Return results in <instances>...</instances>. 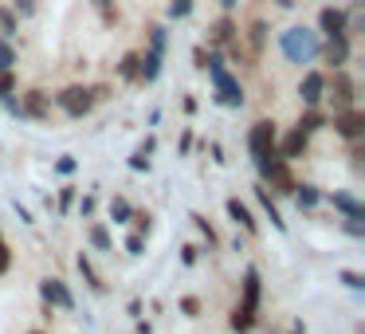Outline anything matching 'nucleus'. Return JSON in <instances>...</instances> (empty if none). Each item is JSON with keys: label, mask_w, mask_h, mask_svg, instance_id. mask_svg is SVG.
I'll return each mask as SVG.
<instances>
[{"label": "nucleus", "mask_w": 365, "mask_h": 334, "mask_svg": "<svg viewBox=\"0 0 365 334\" xmlns=\"http://www.w3.org/2000/svg\"><path fill=\"white\" fill-rule=\"evenodd\" d=\"M255 169H259V181L267 185L271 193H279V197H291L294 185H299V177H294L291 161H287L279 150H267L263 158H255Z\"/></svg>", "instance_id": "f257e3e1"}, {"label": "nucleus", "mask_w": 365, "mask_h": 334, "mask_svg": "<svg viewBox=\"0 0 365 334\" xmlns=\"http://www.w3.org/2000/svg\"><path fill=\"white\" fill-rule=\"evenodd\" d=\"M279 48H283V56L291 59V64H314L318 59V48H322V36L318 32H310V28H302V24H294V28H287L283 36H279Z\"/></svg>", "instance_id": "f03ea898"}, {"label": "nucleus", "mask_w": 365, "mask_h": 334, "mask_svg": "<svg viewBox=\"0 0 365 334\" xmlns=\"http://www.w3.org/2000/svg\"><path fill=\"white\" fill-rule=\"evenodd\" d=\"M51 106H56V111H63L71 122H83V118H87V114L95 111L98 103H95V95H91L87 83H67V87L59 91L56 98H51Z\"/></svg>", "instance_id": "7ed1b4c3"}, {"label": "nucleus", "mask_w": 365, "mask_h": 334, "mask_svg": "<svg viewBox=\"0 0 365 334\" xmlns=\"http://www.w3.org/2000/svg\"><path fill=\"white\" fill-rule=\"evenodd\" d=\"M322 103L330 106V114L357 106V79L346 71V67H338V71L326 75V98H322Z\"/></svg>", "instance_id": "20e7f679"}, {"label": "nucleus", "mask_w": 365, "mask_h": 334, "mask_svg": "<svg viewBox=\"0 0 365 334\" xmlns=\"http://www.w3.org/2000/svg\"><path fill=\"white\" fill-rule=\"evenodd\" d=\"M16 118L24 122H51V95L43 87H28L16 98Z\"/></svg>", "instance_id": "39448f33"}, {"label": "nucleus", "mask_w": 365, "mask_h": 334, "mask_svg": "<svg viewBox=\"0 0 365 334\" xmlns=\"http://www.w3.org/2000/svg\"><path fill=\"white\" fill-rule=\"evenodd\" d=\"M275 142H279V122L275 118H255L252 126H247V153H252V161L263 158L267 150H275Z\"/></svg>", "instance_id": "423d86ee"}, {"label": "nucleus", "mask_w": 365, "mask_h": 334, "mask_svg": "<svg viewBox=\"0 0 365 334\" xmlns=\"http://www.w3.org/2000/svg\"><path fill=\"white\" fill-rule=\"evenodd\" d=\"M326 130H334L341 142H361V138H365V111H361V106H349V111L330 114V126H326Z\"/></svg>", "instance_id": "0eeeda50"}, {"label": "nucleus", "mask_w": 365, "mask_h": 334, "mask_svg": "<svg viewBox=\"0 0 365 334\" xmlns=\"http://www.w3.org/2000/svg\"><path fill=\"white\" fill-rule=\"evenodd\" d=\"M318 59L326 64V71H338V67H346L349 59H354V36H330V40H322Z\"/></svg>", "instance_id": "6e6552de"}, {"label": "nucleus", "mask_w": 365, "mask_h": 334, "mask_svg": "<svg viewBox=\"0 0 365 334\" xmlns=\"http://www.w3.org/2000/svg\"><path fill=\"white\" fill-rule=\"evenodd\" d=\"M240 40H244V48H247V56H252V64L259 67L263 51H267V40H271L267 20H263V16H252V20H247V28H240Z\"/></svg>", "instance_id": "1a4fd4ad"}, {"label": "nucleus", "mask_w": 365, "mask_h": 334, "mask_svg": "<svg viewBox=\"0 0 365 334\" xmlns=\"http://www.w3.org/2000/svg\"><path fill=\"white\" fill-rule=\"evenodd\" d=\"M232 36H240V20H236V12H220V16L208 20V28H205V48H224V44H228Z\"/></svg>", "instance_id": "9d476101"}, {"label": "nucleus", "mask_w": 365, "mask_h": 334, "mask_svg": "<svg viewBox=\"0 0 365 334\" xmlns=\"http://www.w3.org/2000/svg\"><path fill=\"white\" fill-rule=\"evenodd\" d=\"M318 36H322V40H330V36H349L346 9H341V4H322V9H318Z\"/></svg>", "instance_id": "9b49d317"}, {"label": "nucleus", "mask_w": 365, "mask_h": 334, "mask_svg": "<svg viewBox=\"0 0 365 334\" xmlns=\"http://www.w3.org/2000/svg\"><path fill=\"white\" fill-rule=\"evenodd\" d=\"M322 98H326V71H302V79H299V103L302 106H322Z\"/></svg>", "instance_id": "f8f14e48"}, {"label": "nucleus", "mask_w": 365, "mask_h": 334, "mask_svg": "<svg viewBox=\"0 0 365 334\" xmlns=\"http://www.w3.org/2000/svg\"><path fill=\"white\" fill-rule=\"evenodd\" d=\"M275 150L283 153L287 161H299V158H307V153H310V134H307V130H299V126H291L287 134H279Z\"/></svg>", "instance_id": "ddd939ff"}, {"label": "nucleus", "mask_w": 365, "mask_h": 334, "mask_svg": "<svg viewBox=\"0 0 365 334\" xmlns=\"http://www.w3.org/2000/svg\"><path fill=\"white\" fill-rule=\"evenodd\" d=\"M40 295H43V303H48V307H59V310H75V295L67 291V283H63V279H56V275L40 279Z\"/></svg>", "instance_id": "4468645a"}, {"label": "nucleus", "mask_w": 365, "mask_h": 334, "mask_svg": "<svg viewBox=\"0 0 365 334\" xmlns=\"http://www.w3.org/2000/svg\"><path fill=\"white\" fill-rule=\"evenodd\" d=\"M224 208H228L232 224H236V228H244L247 236H255V232H259V221H255L252 205H244V201H240V197H228V201H224Z\"/></svg>", "instance_id": "2eb2a0df"}, {"label": "nucleus", "mask_w": 365, "mask_h": 334, "mask_svg": "<svg viewBox=\"0 0 365 334\" xmlns=\"http://www.w3.org/2000/svg\"><path fill=\"white\" fill-rule=\"evenodd\" d=\"M259 295H263V279H259V268L247 263L244 268V287H240V303L252 310H259Z\"/></svg>", "instance_id": "dca6fc26"}, {"label": "nucleus", "mask_w": 365, "mask_h": 334, "mask_svg": "<svg viewBox=\"0 0 365 334\" xmlns=\"http://www.w3.org/2000/svg\"><path fill=\"white\" fill-rule=\"evenodd\" d=\"M161 67H165V56H158V51L145 48L142 51V67H138V83H142V87H153V83L161 79Z\"/></svg>", "instance_id": "f3484780"}, {"label": "nucleus", "mask_w": 365, "mask_h": 334, "mask_svg": "<svg viewBox=\"0 0 365 334\" xmlns=\"http://www.w3.org/2000/svg\"><path fill=\"white\" fill-rule=\"evenodd\" d=\"M322 201H330V205L338 208L346 221H365V205H361L357 197H349V193H330V197L322 193Z\"/></svg>", "instance_id": "a211bd4d"}, {"label": "nucleus", "mask_w": 365, "mask_h": 334, "mask_svg": "<svg viewBox=\"0 0 365 334\" xmlns=\"http://www.w3.org/2000/svg\"><path fill=\"white\" fill-rule=\"evenodd\" d=\"M299 130H307L310 138L318 134V130H326L330 126V114L322 111V106H302V114H299V122H294Z\"/></svg>", "instance_id": "6ab92c4d"}, {"label": "nucleus", "mask_w": 365, "mask_h": 334, "mask_svg": "<svg viewBox=\"0 0 365 334\" xmlns=\"http://www.w3.org/2000/svg\"><path fill=\"white\" fill-rule=\"evenodd\" d=\"M255 201H259V205H263V213H267V221L275 224L279 232H287V221H283V213H279L275 197H271V189H267V185H263V181L255 185Z\"/></svg>", "instance_id": "aec40b11"}, {"label": "nucleus", "mask_w": 365, "mask_h": 334, "mask_svg": "<svg viewBox=\"0 0 365 334\" xmlns=\"http://www.w3.org/2000/svg\"><path fill=\"white\" fill-rule=\"evenodd\" d=\"M255 318H259V310H252V307H244V303H236V307H232L228 326H232L236 334H252V330H255Z\"/></svg>", "instance_id": "412c9836"}, {"label": "nucleus", "mask_w": 365, "mask_h": 334, "mask_svg": "<svg viewBox=\"0 0 365 334\" xmlns=\"http://www.w3.org/2000/svg\"><path fill=\"white\" fill-rule=\"evenodd\" d=\"M291 197H294V205H299V208H307V213H310V208H318V205H322V189H318V185H310V181H299V185H294V193H291Z\"/></svg>", "instance_id": "4be33fe9"}, {"label": "nucleus", "mask_w": 365, "mask_h": 334, "mask_svg": "<svg viewBox=\"0 0 365 334\" xmlns=\"http://www.w3.org/2000/svg\"><path fill=\"white\" fill-rule=\"evenodd\" d=\"M138 67H142V51H126V56L114 64V75L122 83H138Z\"/></svg>", "instance_id": "5701e85b"}, {"label": "nucleus", "mask_w": 365, "mask_h": 334, "mask_svg": "<svg viewBox=\"0 0 365 334\" xmlns=\"http://www.w3.org/2000/svg\"><path fill=\"white\" fill-rule=\"evenodd\" d=\"M16 36H20V16L9 4H0V40H16Z\"/></svg>", "instance_id": "b1692460"}, {"label": "nucleus", "mask_w": 365, "mask_h": 334, "mask_svg": "<svg viewBox=\"0 0 365 334\" xmlns=\"http://www.w3.org/2000/svg\"><path fill=\"white\" fill-rule=\"evenodd\" d=\"M165 44H169V28L165 24H150V28H145V48H150V51L165 56Z\"/></svg>", "instance_id": "393cba45"}, {"label": "nucleus", "mask_w": 365, "mask_h": 334, "mask_svg": "<svg viewBox=\"0 0 365 334\" xmlns=\"http://www.w3.org/2000/svg\"><path fill=\"white\" fill-rule=\"evenodd\" d=\"M91 9L98 12V20H103V28H114L122 20V12H118V4L114 0H91Z\"/></svg>", "instance_id": "a878e982"}, {"label": "nucleus", "mask_w": 365, "mask_h": 334, "mask_svg": "<svg viewBox=\"0 0 365 334\" xmlns=\"http://www.w3.org/2000/svg\"><path fill=\"white\" fill-rule=\"evenodd\" d=\"M87 240H91V248H98V252H114V240H110V228H106V224H91Z\"/></svg>", "instance_id": "bb28decb"}, {"label": "nucleus", "mask_w": 365, "mask_h": 334, "mask_svg": "<svg viewBox=\"0 0 365 334\" xmlns=\"http://www.w3.org/2000/svg\"><path fill=\"white\" fill-rule=\"evenodd\" d=\"M75 263H79V275L87 279V287H91V291H95V295H103V291H106V283H103V279H98L95 263H91L87 255H79V260H75Z\"/></svg>", "instance_id": "cd10ccee"}, {"label": "nucleus", "mask_w": 365, "mask_h": 334, "mask_svg": "<svg viewBox=\"0 0 365 334\" xmlns=\"http://www.w3.org/2000/svg\"><path fill=\"white\" fill-rule=\"evenodd\" d=\"M192 9H197V0H169L165 16L173 20V24H181V20H189V16H192Z\"/></svg>", "instance_id": "c85d7f7f"}, {"label": "nucleus", "mask_w": 365, "mask_h": 334, "mask_svg": "<svg viewBox=\"0 0 365 334\" xmlns=\"http://www.w3.org/2000/svg\"><path fill=\"white\" fill-rule=\"evenodd\" d=\"M130 216H134V205H130L126 197H110V221L114 224H130Z\"/></svg>", "instance_id": "c756f323"}, {"label": "nucleus", "mask_w": 365, "mask_h": 334, "mask_svg": "<svg viewBox=\"0 0 365 334\" xmlns=\"http://www.w3.org/2000/svg\"><path fill=\"white\" fill-rule=\"evenodd\" d=\"M16 64H20V56L12 48V40H0V71H16Z\"/></svg>", "instance_id": "7c9ffc66"}, {"label": "nucleus", "mask_w": 365, "mask_h": 334, "mask_svg": "<svg viewBox=\"0 0 365 334\" xmlns=\"http://www.w3.org/2000/svg\"><path fill=\"white\" fill-rule=\"evenodd\" d=\"M189 221H192V224H197V228H200V236H205V240H208V248H216V244H220V236H216V228H212V224H208V216H200V213H192V216H189Z\"/></svg>", "instance_id": "2f4dec72"}, {"label": "nucleus", "mask_w": 365, "mask_h": 334, "mask_svg": "<svg viewBox=\"0 0 365 334\" xmlns=\"http://www.w3.org/2000/svg\"><path fill=\"white\" fill-rule=\"evenodd\" d=\"M75 201H79V189H75V185H63V193L56 197V213H71Z\"/></svg>", "instance_id": "473e14b6"}, {"label": "nucleus", "mask_w": 365, "mask_h": 334, "mask_svg": "<svg viewBox=\"0 0 365 334\" xmlns=\"http://www.w3.org/2000/svg\"><path fill=\"white\" fill-rule=\"evenodd\" d=\"M130 224H134V232H138V236H150V228H153V216H150V213H138V208H134V216H130Z\"/></svg>", "instance_id": "72a5a7b5"}, {"label": "nucleus", "mask_w": 365, "mask_h": 334, "mask_svg": "<svg viewBox=\"0 0 365 334\" xmlns=\"http://www.w3.org/2000/svg\"><path fill=\"white\" fill-rule=\"evenodd\" d=\"M9 9L16 12L20 20H32L36 16V0H9Z\"/></svg>", "instance_id": "f704fd0d"}, {"label": "nucleus", "mask_w": 365, "mask_h": 334, "mask_svg": "<svg viewBox=\"0 0 365 334\" xmlns=\"http://www.w3.org/2000/svg\"><path fill=\"white\" fill-rule=\"evenodd\" d=\"M16 95V71H0V98Z\"/></svg>", "instance_id": "c9c22d12"}, {"label": "nucleus", "mask_w": 365, "mask_h": 334, "mask_svg": "<svg viewBox=\"0 0 365 334\" xmlns=\"http://www.w3.org/2000/svg\"><path fill=\"white\" fill-rule=\"evenodd\" d=\"M338 279L349 287V291H361V287H365V275H361V271H341Z\"/></svg>", "instance_id": "e433bc0d"}, {"label": "nucleus", "mask_w": 365, "mask_h": 334, "mask_svg": "<svg viewBox=\"0 0 365 334\" xmlns=\"http://www.w3.org/2000/svg\"><path fill=\"white\" fill-rule=\"evenodd\" d=\"M9 268H12V248H9V240L0 236V275H9Z\"/></svg>", "instance_id": "4c0bfd02"}, {"label": "nucleus", "mask_w": 365, "mask_h": 334, "mask_svg": "<svg viewBox=\"0 0 365 334\" xmlns=\"http://www.w3.org/2000/svg\"><path fill=\"white\" fill-rule=\"evenodd\" d=\"M75 166H79V161H75L71 153H63V158L56 161V173H59V177H71V173H75Z\"/></svg>", "instance_id": "58836bf2"}, {"label": "nucleus", "mask_w": 365, "mask_h": 334, "mask_svg": "<svg viewBox=\"0 0 365 334\" xmlns=\"http://www.w3.org/2000/svg\"><path fill=\"white\" fill-rule=\"evenodd\" d=\"M181 310H185L189 318H200V299H197V295H185V299H181Z\"/></svg>", "instance_id": "ea45409f"}, {"label": "nucleus", "mask_w": 365, "mask_h": 334, "mask_svg": "<svg viewBox=\"0 0 365 334\" xmlns=\"http://www.w3.org/2000/svg\"><path fill=\"white\" fill-rule=\"evenodd\" d=\"M192 67H197V71H205V67H208V48H205V44L192 48Z\"/></svg>", "instance_id": "a19ab883"}, {"label": "nucleus", "mask_w": 365, "mask_h": 334, "mask_svg": "<svg viewBox=\"0 0 365 334\" xmlns=\"http://www.w3.org/2000/svg\"><path fill=\"white\" fill-rule=\"evenodd\" d=\"M341 232H349L354 240L365 236V221H341Z\"/></svg>", "instance_id": "79ce46f5"}, {"label": "nucleus", "mask_w": 365, "mask_h": 334, "mask_svg": "<svg viewBox=\"0 0 365 334\" xmlns=\"http://www.w3.org/2000/svg\"><path fill=\"white\" fill-rule=\"evenodd\" d=\"M142 248H145V236L130 232V236H126V252H130V255H142Z\"/></svg>", "instance_id": "37998d69"}, {"label": "nucleus", "mask_w": 365, "mask_h": 334, "mask_svg": "<svg viewBox=\"0 0 365 334\" xmlns=\"http://www.w3.org/2000/svg\"><path fill=\"white\" fill-rule=\"evenodd\" d=\"M197 255H200L197 244H185V248H181V263H185V268H192V263H197Z\"/></svg>", "instance_id": "c03bdc74"}, {"label": "nucleus", "mask_w": 365, "mask_h": 334, "mask_svg": "<svg viewBox=\"0 0 365 334\" xmlns=\"http://www.w3.org/2000/svg\"><path fill=\"white\" fill-rule=\"evenodd\" d=\"M110 83H95V87H91V95H95V103H106V98H110Z\"/></svg>", "instance_id": "a18cd8bd"}, {"label": "nucleus", "mask_w": 365, "mask_h": 334, "mask_svg": "<svg viewBox=\"0 0 365 334\" xmlns=\"http://www.w3.org/2000/svg\"><path fill=\"white\" fill-rule=\"evenodd\" d=\"M95 205H98V201H95V193H87V197L79 201V216H91V213H95Z\"/></svg>", "instance_id": "49530a36"}, {"label": "nucleus", "mask_w": 365, "mask_h": 334, "mask_svg": "<svg viewBox=\"0 0 365 334\" xmlns=\"http://www.w3.org/2000/svg\"><path fill=\"white\" fill-rule=\"evenodd\" d=\"M16 216H20L24 224H32V213H28V205H20V201H16Z\"/></svg>", "instance_id": "de8ad7c7"}, {"label": "nucleus", "mask_w": 365, "mask_h": 334, "mask_svg": "<svg viewBox=\"0 0 365 334\" xmlns=\"http://www.w3.org/2000/svg\"><path fill=\"white\" fill-rule=\"evenodd\" d=\"M271 4H275V9H287V12L299 9V0H271Z\"/></svg>", "instance_id": "09e8293b"}, {"label": "nucleus", "mask_w": 365, "mask_h": 334, "mask_svg": "<svg viewBox=\"0 0 365 334\" xmlns=\"http://www.w3.org/2000/svg\"><path fill=\"white\" fill-rule=\"evenodd\" d=\"M181 106H185V114H197V98H192V95H185Z\"/></svg>", "instance_id": "8fccbe9b"}, {"label": "nucleus", "mask_w": 365, "mask_h": 334, "mask_svg": "<svg viewBox=\"0 0 365 334\" xmlns=\"http://www.w3.org/2000/svg\"><path fill=\"white\" fill-rule=\"evenodd\" d=\"M189 150H192V134L185 130V134H181V153H189Z\"/></svg>", "instance_id": "3c124183"}, {"label": "nucleus", "mask_w": 365, "mask_h": 334, "mask_svg": "<svg viewBox=\"0 0 365 334\" xmlns=\"http://www.w3.org/2000/svg\"><path fill=\"white\" fill-rule=\"evenodd\" d=\"M240 9V0H220V12H236Z\"/></svg>", "instance_id": "603ef678"}, {"label": "nucleus", "mask_w": 365, "mask_h": 334, "mask_svg": "<svg viewBox=\"0 0 365 334\" xmlns=\"http://www.w3.org/2000/svg\"><path fill=\"white\" fill-rule=\"evenodd\" d=\"M294 334H307V330H302V323H294Z\"/></svg>", "instance_id": "864d4df0"}, {"label": "nucleus", "mask_w": 365, "mask_h": 334, "mask_svg": "<svg viewBox=\"0 0 365 334\" xmlns=\"http://www.w3.org/2000/svg\"><path fill=\"white\" fill-rule=\"evenodd\" d=\"M28 334H48V330H28Z\"/></svg>", "instance_id": "5fc2aeb1"}]
</instances>
